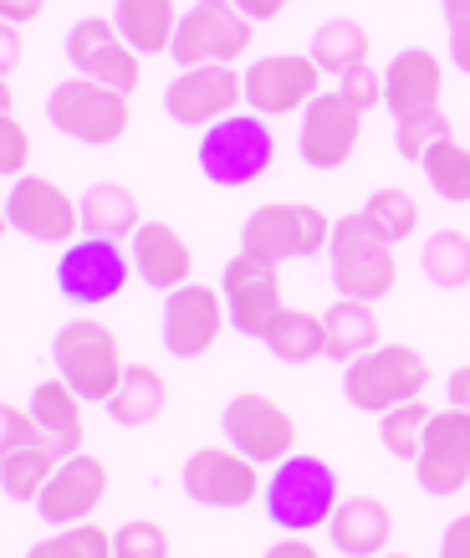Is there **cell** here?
<instances>
[{"label": "cell", "mask_w": 470, "mask_h": 558, "mask_svg": "<svg viewBox=\"0 0 470 558\" xmlns=\"http://www.w3.org/2000/svg\"><path fill=\"white\" fill-rule=\"evenodd\" d=\"M26 558H118L113 554V533L98 523H77V527H57L47 538H36L26 548Z\"/></svg>", "instance_id": "35"}, {"label": "cell", "mask_w": 470, "mask_h": 558, "mask_svg": "<svg viewBox=\"0 0 470 558\" xmlns=\"http://www.w3.org/2000/svg\"><path fill=\"white\" fill-rule=\"evenodd\" d=\"M21 62V26H5V77L16 72Z\"/></svg>", "instance_id": "47"}, {"label": "cell", "mask_w": 470, "mask_h": 558, "mask_svg": "<svg viewBox=\"0 0 470 558\" xmlns=\"http://www.w3.org/2000/svg\"><path fill=\"white\" fill-rule=\"evenodd\" d=\"M440 5H445L450 26H455V21H470V0H440Z\"/></svg>", "instance_id": "48"}, {"label": "cell", "mask_w": 470, "mask_h": 558, "mask_svg": "<svg viewBox=\"0 0 470 558\" xmlns=\"http://www.w3.org/2000/svg\"><path fill=\"white\" fill-rule=\"evenodd\" d=\"M282 364H312L318 354H327V328H322L318 313H302V307H282V318L267 328L261 339Z\"/></svg>", "instance_id": "31"}, {"label": "cell", "mask_w": 470, "mask_h": 558, "mask_svg": "<svg viewBox=\"0 0 470 558\" xmlns=\"http://www.w3.org/2000/svg\"><path fill=\"white\" fill-rule=\"evenodd\" d=\"M271 159H276V134L267 129L261 113H231V119L210 123L200 134V149H195L200 174L220 190L256 185L271 170Z\"/></svg>", "instance_id": "4"}, {"label": "cell", "mask_w": 470, "mask_h": 558, "mask_svg": "<svg viewBox=\"0 0 470 558\" xmlns=\"http://www.w3.org/2000/svg\"><path fill=\"white\" fill-rule=\"evenodd\" d=\"M83 395L57 374V379H41V385L32 389V415H36V425L51 436V446L62 451V457H77L83 451V440H87V425H83Z\"/></svg>", "instance_id": "24"}, {"label": "cell", "mask_w": 470, "mask_h": 558, "mask_svg": "<svg viewBox=\"0 0 470 558\" xmlns=\"http://www.w3.org/2000/svg\"><path fill=\"white\" fill-rule=\"evenodd\" d=\"M327 267H333L337 298L352 303H379L399 282V262H394V241L373 226L363 210L333 220V241H327Z\"/></svg>", "instance_id": "1"}, {"label": "cell", "mask_w": 470, "mask_h": 558, "mask_svg": "<svg viewBox=\"0 0 470 558\" xmlns=\"http://www.w3.org/2000/svg\"><path fill=\"white\" fill-rule=\"evenodd\" d=\"M108 466H102L92 451H77V457H67L57 472H51V482L41 487V497H36V518L47 527H77V523H92V512L108 502Z\"/></svg>", "instance_id": "19"}, {"label": "cell", "mask_w": 470, "mask_h": 558, "mask_svg": "<svg viewBox=\"0 0 470 558\" xmlns=\"http://www.w3.org/2000/svg\"><path fill=\"white\" fill-rule=\"evenodd\" d=\"M337 472L318 457H302L292 451L282 466L267 472V492H261V508L282 533H312V527H327L337 512Z\"/></svg>", "instance_id": "2"}, {"label": "cell", "mask_w": 470, "mask_h": 558, "mask_svg": "<svg viewBox=\"0 0 470 558\" xmlns=\"http://www.w3.org/2000/svg\"><path fill=\"white\" fill-rule=\"evenodd\" d=\"M180 21H185V11L174 0H113V26L138 57H164L174 47Z\"/></svg>", "instance_id": "25"}, {"label": "cell", "mask_w": 470, "mask_h": 558, "mask_svg": "<svg viewBox=\"0 0 470 558\" xmlns=\"http://www.w3.org/2000/svg\"><path fill=\"white\" fill-rule=\"evenodd\" d=\"M440 138H455V129H450V119H445V113L394 123V144H399V154H404V159H415V165L424 159V149H435Z\"/></svg>", "instance_id": "38"}, {"label": "cell", "mask_w": 470, "mask_h": 558, "mask_svg": "<svg viewBox=\"0 0 470 558\" xmlns=\"http://www.w3.org/2000/svg\"><path fill=\"white\" fill-rule=\"evenodd\" d=\"M312 98H322V68L307 51H276L246 68V108L261 119L307 113Z\"/></svg>", "instance_id": "13"}, {"label": "cell", "mask_w": 470, "mask_h": 558, "mask_svg": "<svg viewBox=\"0 0 470 558\" xmlns=\"http://www.w3.org/2000/svg\"><path fill=\"white\" fill-rule=\"evenodd\" d=\"M440 558H470V512L450 518L440 533Z\"/></svg>", "instance_id": "41"}, {"label": "cell", "mask_w": 470, "mask_h": 558, "mask_svg": "<svg viewBox=\"0 0 470 558\" xmlns=\"http://www.w3.org/2000/svg\"><path fill=\"white\" fill-rule=\"evenodd\" d=\"M286 5H292V0H235V11L246 21H256V26H261V21H276Z\"/></svg>", "instance_id": "44"}, {"label": "cell", "mask_w": 470, "mask_h": 558, "mask_svg": "<svg viewBox=\"0 0 470 558\" xmlns=\"http://www.w3.org/2000/svg\"><path fill=\"white\" fill-rule=\"evenodd\" d=\"M41 11H47V0H0L5 26H32V21H41Z\"/></svg>", "instance_id": "43"}, {"label": "cell", "mask_w": 470, "mask_h": 558, "mask_svg": "<svg viewBox=\"0 0 470 558\" xmlns=\"http://www.w3.org/2000/svg\"><path fill=\"white\" fill-rule=\"evenodd\" d=\"M47 119L57 134L77 138L87 149H108L134 129V108L123 93L92 83V77H67V83L51 87L47 98Z\"/></svg>", "instance_id": "6"}, {"label": "cell", "mask_w": 470, "mask_h": 558, "mask_svg": "<svg viewBox=\"0 0 470 558\" xmlns=\"http://www.w3.org/2000/svg\"><path fill=\"white\" fill-rule=\"evenodd\" d=\"M128 256H134L138 282L153 292H174L185 282H195V252L180 236V226H169V220H144Z\"/></svg>", "instance_id": "22"}, {"label": "cell", "mask_w": 470, "mask_h": 558, "mask_svg": "<svg viewBox=\"0 0 470 558\" xmlns=\"http://www.w3.org/2000/svg\"><path fill=\"white\" fill-rule=\"evenodd\" d=\"M32 165V134H26V123L21 119H0V170L21 180Z\"/></svg>", "instance_id": "40"}, {"label": "cell", "mask_w": 470, "mask_h": 558, "mask_svg": "<svg viewBox=\"0 0 470 558\" xmlns=\"http://www.w3.org/2000/svg\"><path fill=\"white\" fill-rule=\"evenodd\" d=\"M322 328H327V354L352 364L379 349V313L373 303H352V298H337L327 313H322Z\"/></svg>", "instance_id": "29"}, {"label": "cell", "mask_w": 470, "mask_h": 558, "mask_svg": "<svg viewBox=\"0 0 470 558\" xmlns=\"http://www.w3.org/2000/svg\"><path fill=\"white\" fill-rule=\"evenodd\" d=\"M379 558H415V554H379Z\"/></svg>", "instance_id": "49"}, {"label": "cell", "mask_w": 470, "mask_h": 558, "mask_svg": "<svg viewBox=\"0 0 470 558\" xmlns=\"http://www.w3.org/2000/svg\"><path fill=\"white\" fill-rule=\"evenodd\" d=\"M424 385H430V364L409 343H379L373 354L343 364V400L363 415H384L404 400H420Z\"/></svg>", "instance_id": "5"}, {"label": "cell", "mask_w": 470, "mask_h": 558, "mask_svg": "<svg viewBox=\"0 0 470 558\" xmlns=\"http://www.w3.org/2000/svg\"><path fill=\"white\" fill-rule=\"evenodd\" d=\"M435 421V410L424 405V400H404V405L384 410L379 415V436H384V451L399 461H415L424 446V430Z\"/></svg>", "instance_id": "34"}, {"label": "cell", "mask_w": 470, "mask_h": 558, "mask_svg": "<svg viewBox=\"0 0 470 558\" xmlns=\"http://www.w3.org/2000/svg\"><path fill=\"white\" fill-rule=\"evenodd\" d=\"M363 216L384 231L394 246L399 241H409L415 231H420V201L409 195V190H399V185H384V190H373L369 201H363Z\"/></svg>", "instance_id": "36"}, {"label": "cell", "mask_w": 470, "mask_h": 558, "mask_svg": "<svg viewBox=\"0 0 470 558\" xmlns=\"http://www.w3.org/2000/svg\"><path fill=\"white\" fill-rule=\"evenodd\" d=\"M180 487L195 508H251L267 492V476L251 457H240L235 446H200L180 472Z\"/></svg>", "instance_id": "11"}, {"label": "cell", "mask_w": 470, "mask_h": 558, "mask_svg": "<svg viewBox=\"0 0 470 558\" xmlns=\"http://www.w3.org/2000/svg\"><path fill=\"white\" fill-rule=\"evenodd\" d=\"M327 241H333V216L318 210V205H297V201L261 205L240 226V252L261 256L271 267L297 262V256H318Z\"/></svg>", "instance_id": "7"}, {"label": "cell", "mask_w": 470, "mask_h": 558, "mask_svg": "<svg viewBox=\"0 0 470 558\" xmlns=\"http://www.w3.org/2000/svg\"><path fill=\"white\" fill-rule=\"evenodd\" d=\"M450 62L470 77V21H455L450 26Z\"/></svg>", "instance_id": "45"}, {"label": "cell", "mask_w": 470, "mask_h": 558, "mask_svg": "<svg viewBox=\"0 0 470 558\" xmlns=\"http://www.w3.org/2000/svg\"><path fill=\"white\" fill-rule=\"evenodd\" d=\"M134 277V256L123 252L118 241H72L57 256V292L67 298L72 307H102L113 303L118 292L128 288Z\"/></svg>", "instance_id": "12"}, {"label": "cell", "mask_w": 470, "mask_h": 558, "mask_svg": "<svg viewBox=\"0 0 470 558\" xmlns=\"http://www.w3.org/2000/svg\"><path fill=\"white\" fill-rule=\"evenodd\" d=\"M51 364H57V374L83 395L87 405H108L113 389L123 385V374H128L123 343H118V333L98 318L62 323L57 339H51Z\"/></svg>", "instance_id": "3"}, {"label": "cell", "mask_w": 470, "mask_h": 558, "mask_svg": "<svg viewBox=\"0 0 470 558\" xmlns=\"http://www.w3.org/2000/svg\"><path fill=\"white\" fill-rule=\"evenodd\" d=\"M256 41V21H246L235 11V0H195L174 32L169 57L185 68H235V57H246V47Z\"/></svg>", "instance_id": "8"}, {"label": "cell", "mask_w": 470, "mask_h": 558, "mask_svg": "<svg viewBox=\"0 0 470 558\" xmlns=\"http://www.w3.org/2000/svg\"><path fill=\"white\" fill-rule=\"evenodd\" d=\"M220 430H225V446H235L240 457H251L256 466H282L297 451V421H292V410L276 405L261 389L231 395L225 410H220Z\"/></svg>", "instance_id": "9"}, {"label": "cell", "mask_w": 470, "mask_h": 558, "mask_svg": "<svg viewBox=\"0 0 470 558\" xmlns=\"http://www.w3.org/2000/svg\"><path fill=\"white\" fill-rule=\"evenodd\" d=\"M363 119L369 113H358L343 93H322V98L307 102L302 123H297V154H302L307 170L318 174L343 170L352 149H358V138H363Z\"/></svg>", "instance_id": "17"}, {"label": "cell", "mask_w": 470, "mask_h": 558, "mask_svg": "<svg viewBox=\"0 0 470 558\" xmlns=\"http://www.w3.org/2000/svg\"><path fill=\"white\" fill-rule=\"evenodd\" d=\"M169 527L153 523V518H128V523L113 533V554L118 558H169Z\"/></svg>", "instance_id": "37"}, {"label": "cell", "mask_w": 470, "mask_h": 558, "mask_svg": "<svg viewBox=\"0 0 470 558\" xmlns=\"http://www.w3.org/2000/svg\"><path fill=\"white\" fill-rule=\"evenodd\" d=\"M261 558H322V548L307 538V533H282Z\"/></svg>", "instance_id": "42"}, {"label": "cell", "mask_w": 470, "mask_h": 558, "mask_svg": "<svg viewBox=\"0 0 470 558\" xmlns=\"http://www.w3.org/2000/svg\"><path fill=\"white\" fill-rule=\"evenodd\" d=\"M225 328H231V307L220 288L185 282V288L164 292V349L174 359H205Z\"/></svg>", "instance_id": "16"}, {"label": "cell", "mask_w": 470, "mask_h": 558, "mask_svg": "<svg viewBox=\"0 0 470 558\" xmlns=\"http://www.w3.org/2000/svg\"><path fill=\"white\" fill-rule=\"evenodd\" d=\"M420 267H424V277H430L435 288H445V292L466 288L470 282V236L466 231H455V226L435 231V236L424 241Z\"/></svg>", "instance_id": "33"}, {"label": "cell", "mask_w": 470, "mask_h": 558, "mask_svg": "<svg viewBox=\"0 0 470 558\" xmlns=\"http://www.w3.org/2000/svg\"><path fill=\"white\" fill-rule=\"evenodd\" d=\"M5 226L36 246H72L83 231V201H72L47 174H21L5 190Z\"/></svg>", "instance_id": "10"}, {"label": "cell", "mask_w": 470, "mask_h": 558, "mask_svg": "<svg viewBox=\"0 0 470 558\" xmlns=\"http://www.w3.org/2000/svg\"><path fill=\"white\" fill-rule=\"evenodd\" d=\"M169 405V379L153 364H128V374H123V385L113 389V400H108V415H113V425H128V430H138V425L159 421Z\"/></svg>", "instance_id": "27"}, {"label": "cell", "mask_w": 470, "mask_h": 558, "mask_svg": "<svg viewBox=\"0 0 470 558\" xmlns=\"http://www.w3.org/2000/svg\"><path fill=\"white\" fill-rule=\"evenodd\" d=\"M337 93H343L358 113H373V108L384 102V72H373L369 62H363V68H352L337 77Z\"/></svg>", "instance_id": "39"}, {"label": "cell", "mask_w": 470, "mask_h": 558, "mask_svg": "<svg viewBox=\"0 0 470 558\" xmlns=\"http://www.w3.org/2000/svg\"><path fill=\"white\" fill-rule=\"evenodd\" d=\"M138 226H144V210H138V195L118 180H98V185L83 195V231L98 241H134Z\"/></svg>", "instance_id": "26"}, {"label": "cell", "mask_w": 470, "mask_h": 558, "mask_svg": "<svg viewBox=\"0 0 470 558\" xmlns=\"http://www.w3.org/2000/svg\"><path fill=\"white\" fill-rule=\"evenodd\" d=\"M246 102V72L235 68H185L164 87V113L180 129H210Z\"/></svg>", "instance_id": "18"}, {"label": "cell", "mask_w": 470, "mask_h": 558, "mask_svg": "<svg viewBox=\"0 0 470 558\" xmlns=\"http://www.w3.org/2000/svg\"><path fill=\"white\" fill-rule=\"evenodd\" d=\"M420 170H424V180H430V190H435L440 201L470 205V149L460 144V138H440L435 149H424Z\"/></svg>", "instance_id": "32"}, {"label": "cell", "mask_w": 470, "mask_h": 558, "mask_svg": "<svg viewBox=\"0 0 470 558\" xmlns=\"http://www.w3.org/2000/svg\"><path fill=\"white\" fill-rule=\"evenodd\" d=\"M415 476L430 497H455L470 487V410H435L415 457Z\"/></svg>", "instance_id": "20"}, {"label": "cell", "mask_w": 470, "mask_h": 558, "mask_svg": "<svg viewBox=\"0 0 470 558\" xmlns=\"http://www.w3.org/2000/svg\"><path fill=\"white\" fill-rule=\"evenodd\" d=\"M440 98H445V72H440L435 51H424V47L394 51V62L384 68V108L394 113V123L445 113Z\"/></svg>", "instance_id": "21"}, {"label": "cell", "mask_w": 470, "mask_h": 558, "mask_svg": "<svg viewBox=\"0 0 470 558\" xmlns=\"http://www.w3.org/2000/svg\"><path fill=\"white\" fill-rule=\"evenodd\" d=\"M220 292H225V307H231V328L240 339H267V328L282 318V267H271L261 256L240 252L225 262L220 271Z\"/></svg>", "instance_id": "15"}, {"label": "cell", "mask_w": 470, "mask_h": 558, "mask_svg": "<svg viewBox=\"0 0 470 558\" xmlns=\"http://www.w3.org/2000/svg\"><path fill=\"white\" fill-rule=\"evenodd\" d=\"M373 51V36L358 26V21L337 16V21H322L318 32H312V47H307V57L318 62L327 77H343V72L363 68Z\"/></svg>", "instance_id": "30"}, {"label": "cell", "mask_w": 470, "mask_h": 558, "mask_svg": "<svg viewBox=\"0 0 470 558\" xmlns=\"http://www.w3.org/2000/svg\"><path fill=\"white\" fill-rule=\"evenodd\" d=\"M67 62L77 68V77H92V83L113 87L123 98H134L138 83H144V57L123 41V32H118L108 16H83L72 26Z\"/></svg>", "instance_id": "14"}, {"label": "cell", "mask_w": 470, "mask_h": 558, "mask_svg": "<svg viewBox=\"0 0 470 558\" xmlns=\"http://www.w3.org/2000/svg\"><path fill=\"white\" fill-rule=\"evenodd\" d=\"M62 451L51 440H26V446H0V482L11 502H36L41 487L51 482V472L62 466Z\"/></svg>", "instance_id": "28"}, {"label": "cell", "mask_w": 470, "mask_h": 558, "mask_svg": "<svg viewBox=\"0 0 470 558\" xmlns=\"http://www.w3.org/2000/svg\"><path fill=\"white\" fill-rule=\"evenodd\" d=\"M327 538H333L337 554L348 558H379L388 554V538H394V512H388V502L369 497V492L343 497L333 523H327Z\"/></svg>", "instance_id": "23"}, {"label": "cell", "mask_w": 470, "mask_h": 558, "mask_svg": "<svg viewBox=\"0 0 470 558\" xmlns=\"http://www.w3.org/2000/svg\"><path fill=\"white\" fill-rule=\"evenodd\" d=\"M445 395H450L455 410H470V364H466V369H455L450 379H445Z\"/></svg>", "instance_id": "46"}]
</instances>
